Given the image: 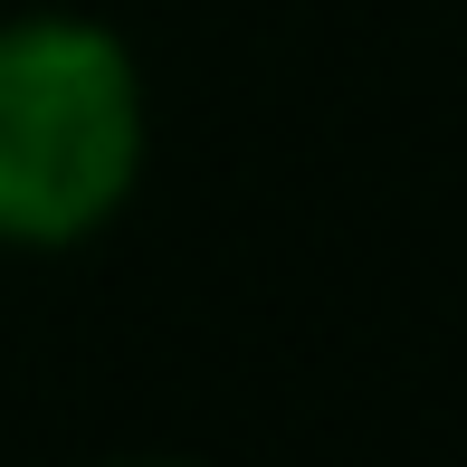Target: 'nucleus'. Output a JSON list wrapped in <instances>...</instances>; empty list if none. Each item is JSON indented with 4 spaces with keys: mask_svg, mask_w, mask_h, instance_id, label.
Instances as JSON below:
<instances>
[{
    "mask_svg": "<svg viewBox=\"0 0 467 467\" xmlns=\"http://www.w3.org/2000/svg\"><path fill=\"white\" fill-rule=\"evenodd\" d=\"M143 467H162V458H143Z\"/></svg>",
    "mask_w": 467,
    "mask_h": 467,
    "instance_id": "f03ea898",
    "label": "nucleus"
},
{
    "mask_svg": "<svg viewBox=\"0 0 467 467\" xmlns=\"http://www.w3.org/2000/svg\"><path fill=\"white\" fill-rule=\"evenodd\" d=\"M143 172V77L67 10L0 19V248H77Z\"/></svg>",
    "mask_w": 467,
    "mask_h": 467,
    "instance_id": "f257e3e1",
    "label": "nucleus"
}]
</instances>
